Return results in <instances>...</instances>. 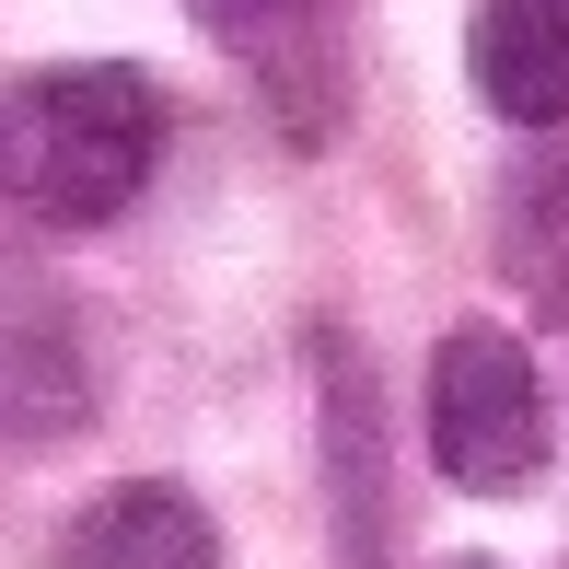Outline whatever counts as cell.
Here are the masks:
<instances>
[{
	"label": "cell",
	"mask_w": 569,
	"mask_h": 569,
	"mask_svg": "<svg viewBox=\"0 0 569 569\" xmlns=\"http://www.w3.org/2000/svg\"><path fill=\"white\" fill-rule=\"evenodd\" d=\"M163 140H174V106L151 70L128 59L23 70L12 106H0V198L36 232H106L151 198Z\"/></svg>",
	"instance_id": "6da1fadb"
},
{
	"label": "cell",
	"mask_w": 569,
	"mask_h": 569,
	"mask_svg": "<svg viewBox=\"0 0 569 569\" xmlns=\"http://www.w3.org/2000/svg\"><path fill=\"white\" fill-rule=\"evenodd\" d=\"M547 383H535V360L511 326H453L442 349H430V453H442L453 488H477V500H511V488L547 477Z\"/></svg>",
	"instance_id": "7a4b0ae2"
},
{
	"label": "cell",
	"mask_w": 569,
	"mask_h": 569,
	"mask_svg": "<svg viewBox=\"0 0 569 569\" xmlns=\"http://www.w3.org/2000/svg\"><path fill=\"white\" fill-rule=\"evenodd\" d=\"M47 569H221V523L198 511V488L128 477V488H106V500L59 535Z\"/></svg>",
	"instance_id": "3957f363"
},
{
	"label": "cell",
	"mask_w": 569,
	"mask_h": 569,
	"mask_svg": "<svg viewBox=\"0 0 569 569\" xmlns=\"http://www.w3.org/2000/svg\"><path fill=\"white\" fill-rule=\"evenodd\" d=\"M465 70L511 128H569V0H477Z\"/></svg>",
	"instance_id": "277c9868"
},
{
	"label": "cell",
	"mask_w": 569,
	"mask_h": 569,
	"mask_svg": "<svg viewBox=\"0 0 569 569\" xmlns=\"http://www.w3.org/2000/svg\"><path fill=\"white\" fill-rule=\"evenodd\" d=\"M187 12L210 23V47L232 70H256L279 93V117L338 93V70H326V0H187Z\"/></svg>",
	"instance_id": "5b68a950"
},
{
	"label": "cell",
	"mask_w": 569,
	"mask_h": 569,
	"mask_svg": "<svg viewBox=\"0 0 569 569\" xmlns=\"http://www.w3.org/2000/svg\"><path fill=\"white\" fill-rule=\"evenodd\" d=\"M442 569H500V558H442Z\"/></svg>",
	"instance_id": "8992f818"
}]
</instances>
